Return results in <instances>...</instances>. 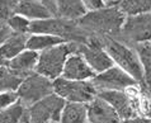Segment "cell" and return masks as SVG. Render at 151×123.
Wrapping results in <instances>:
<instances>
[{
    "label": "cell",
    "mask_w": 151,
    "mask_h": 123,
    "mask_svg": "<svg viewBox=\"0 0 151 123\" xmlns=\"http://www.w3.org/2000/svg\"><path fill=\"white\" fill-rule=\"evenodd\" d=\"M126 15L114 5H107L103 9L85 13L76 20L78 27L81 31L93 32L102 37H111L118 33L122 28Z\"/></svg>",
    "instance_id": "obj_1"
},
{
    "label": "cell",
    "mask_w": 151,
    "mask_h": 123,
    "mask_svg": "<svg viewBox=\"0 0 151 123\" xmlns=\"http://www.w3.org/2000/svg\"><path fill=\"white\" fill-rule=\"evenodd\" d=\"M100 42H102V46L106 50V52L109 55L113 65L122 69L137 83H142L144 73H142L140 58L135 50L112 37H102Z\"/></svg>",
    "instance_id": "obj_2"
},
{
    "label": "cell",
    "mask_w": 151,
    "mask_h": 123,
    "mask_svg": "<svg viewBox=\"0 0 151 123\" xmlns=\"http://www.w3.org/2000/svg\"><path fill=\"white\" fill-rule=\"evenodd\" d=\"M76 50L78 43H75V42H64V43L57 45L55 47L42 51L38 53V61H37L35 73L53 81L55 79L61 76L68 57L71 53L76 52Z\"/></svg>",
    "instance_id": "obj_3"
},
{
    "label": "cell",
    "mask_w": 151,
    "mask_h": 123,
    "mask_svg": "<svg viewBox=\"0 0 151 123\" xmlns=\"http://www.w3.org/2000/svg\"><path fill=\"white\" fill-rule=\"evenodd\" d=\"M81 29L76 20H68L60 17H51L47 19L31 22L29 35H50L60 37L66 42L81 43Z\"/></svg>",
    "instance_id": "obj_4"
},
{
    "label": "cell",
    "mask_w": 151,
    "mask_h": 123,
    "mask_svg": "<svg viewBox=\"0 0 151 123\" xmlns=\"http://www.w3.org/2000/svg\"><path fill=\"white\" fill-rule=\"evenodd\" d=\"M53 93L65 103L88 104L96 96V89L90 81H73L64 78H57L52 81Z\"/></svg>",
    "instance_id": "obj_5"
},
{
    "label": "cell",
    "mask_w": 151,
    "mask_h": 123,
    "mask_svg": "<svg viewBox=\"0 0 151 123\" xmlns=\"http://www.w3.org/2000/svg\"><path fill=\"white\" fill-rule=\"evenodd\" d=\"M15 93L18 95V100L28 108L38 100L52 94V81L37 73H32L23 79Z\"/></svg>",
    "instance_id": "obj_6"
},
{
    "label": "cell",
    "mask_w": 151,
    "mask_h": 123,
    "mask_svg": "<svg viewBox=\"0 0 151 123\" xmlns=\"http://www.w3.org/2000/svg\"><path fill=\"white\" fill-rule=\"evenodd\" d=\"M65 101L55 93L28 107V123H58Z\"/></svg>",
    "instance_id": "obj_7"
},
{
    "label": "cell",
    "mask_w": 151,
    "mask_h": 123,
    "mask_svg": "<svg viewBox=\"0 0 151 123\" xmlns=\"http://www.w3.org/2000/svg\"><path fill=\"white\" fill-rule=\"evenodd\" d=\"M94 88L96 91L103 90H121L124 91L127 89L135 88L138 85V83L135 79H132L127 73H124L118 66L113 65L108 70L103 71L100 74H96L93 80Z\"/></svg>",
    "instance_id": "obj_8"
},
{
    "label": "cell",
    "mask_w": 151,
    "mask_h": 123,
    "mask_svg": "<svg viewBox=\"0 0 151 123\" xmlns=\"http://www.w3.org/2000/svg\"><path fill=\"white\" fill-rule=\"evenodd\" d=\"M76 52L84 57L95 74H100L113 66V61L103 48L100 40H89L83 43H78Z\"/></svg>",
    "instance_id": "obj_9"
},
{
    "label": "cell",
    "mask_w": 151,
    "mask_h": 123,
    "mask_svg": "<svg viewBox=\"0 0 151 123\" xmlns=\"http://www.w3.org/2000/svg\"><path fill=\"white\" fill-rule=\"evenodd\" d=\"M119 32L126 40L136 45L151 42V12L126 17Z\"/></svg>",
    "instance_id": "obj_10"
},
{
    "label": "cell",
    "mask_w": 151,
    "mask_h": 123,
    "mask_svg": "<svg viewBox=\"0 0 151 123\" xmlns=\"http://www.w3.org/2000/svg\"><path fill=\"white\" fill-rule=\"evenodd\" d=\"M96 96L107 101L111 107L117 112L121 119H128V118L136 117L135 104L132 101V98L127 93L121 90H103L98 91Z\"/></svg>",
    "instance_id": "obj_11"
},
{
    "label": "cell",
    "mask_w": 151,
    "mask_h": 123,
    "mask_svg": "<svg viewBox=\"0 0 151 123\" xmlns=\"http://www.w3.org/2000/svg\"><path fill=\"white\" fill-rule=\"evenodd\" d=\"M95 75L96 74L91 70V67L86 63L81 55L74 52L66 60L61 78L73 81H90Z\"/></svg>",
    "instance_id": "obj_12"
},
{
    "label": "cell",
    "mask_w": 151,
    "mask_h": 123,
    "mask_svg": "<svg viewBox=\"0 0 151 123\" xmlns=\"http://www.w3.org/2000/svg\"><path fill=\"white\" fill-rule=\"evenodd\" d=\"M86 118L88 123H121L122 121L114 109L99 96L86 104Z\"/></svg>",
    "instance_id": "obj_13"
},
{
    "label": "cell",
    "mask_w": 151,
    "mask_h": 123,
    "mask_svg": "<svg viewBox=\"0 0 151 123\" xmlns=\"http://www.w3.org/2000/svg\"><path fill=\"white\" fill-rule=\"evenodd\" d=\"M14 14H19L31 22L42 20L53 17V12L41 0H19L15 6Z\"/></svg>",
    "instance_id": "obj_14"
},
{
    "label": "cell",
    "mask_w": 151,
    "mask_h": 123,
    "mask_svg": "<svg viewBox=\"0 0 151 123\" xmlns=\"http://www.w3.org/2000/svg\"><path fill=\"white\" fill-rule=\"evenodd\" d=\"M37 61H38V52L26 48L20 53L17 55L15 57L12 58L10 61H8L5 65L12 71L20 75L22 78H26L29 74L36 71Z\"/></svg>",
    "instance_id": "obj_15"
},
{
    "label": "cell",
    "mask_w": 151,
    "mask_h": 123,
    "mask_svg": "<svg viewBox=\"0 0 151 123\" xmlns=\"http://www.w3.org/2000/svg\"><path fill=\"white\" fill-rule=\"evenodd\" d=\"M28 35H19V33H13L5 42L0 45V62L5 63L15 57L18 53L26 50Z\"/></svg>",
    "instance_id": "obj_16"
},
{
    "label": "cell",
    "mask_w": 151,
    "mask_h": 123,
    "mask_svg": "<svg viewBox=\"0 0 151 123\" xmlns=\"http://www.w3.org/2000/svg\"><path fill=\"white\" fill-rule=\"evenodd\" d=\"M53 4L56 5V13H58L60 18L78 20L85 14L80 0H53Z\"/></svg>",
    "instance_id": "obj_17"
},
{
    "label": "cell",
    "mask_w": 151,
    "mask_h": 123,
    "mask_svg": "<svg viewBox=\"0 0 151 123\" xmlns=\"http://www.w3.org/2000/svg\"><path fill=\"white\" fill-rule=\"evenodd\" d=\"M58 123H88L86 104L65 103Z\"/></svg>",
    "instance_id": "obj_18"
},
{
    "label": "cell",
    "mask_w": 151,
    "mask_h": 123,
    "mask_svg": "<svg viewBox=\"0 0 151 123\" xmlns=\"http://www.w3.org/2000/svg\"><path fill=\"white\" fill-rule=\"evenodd\" d=\"M66 42L60 37L50 36V35H28L26 48L35 51V52H42L45 50H48L51 47H55L57 45H61Z\"/></svg>",
    "instance_id": "obj_19"
},
{
    "label": "cell",
    "mask_w": 151,
    "mask_h": 123,
    "mask_svg": "<svg viewBox=\"0 0 151 123\" xmlns=\"http://www.w3.org/2000/svg\"><path fill=\"white\" fill-rule=\"evenodd\" d=\"M126 17L151 12V0H117L113 4Z\"/></svg>",
    "instance_id": "obj_20"
},
{
    "label": "cell",
    "mask_w": 151,
    "mask_h": 123,
    "mask_svg": "<svg viewBox=\"0 0 151 123\" xmlns=\"http://www.w3.org/2000/svg\"><path fill=\"white\" fill-rule=\"evenodd\" d=\"M0 123H28V108L18 100L0 112Z\"/></svg>",
    "instance_id": "obj_21"
},
{
    "label": "cell",
    "mask_w": 151,
    "mask_h": 123,
    "mask_svg": "<svg viewBox=\"0 0 151 123\" xmlns=\"http://www.w3.org/2000/svg\"><path fill=\"white\" fill-rule=\"evenodd\" d=\"M23 79L6 65H0V93L1 91H17Z\"/></svg>",
    "instance_id": "obj_22"
},
{
    "label": "cell",
    "mask_w": 151,
    "mask_h": 123,
    "mask_svg": "<svg viewBox=\"0 0 151 123\" xmlns=\"http://www.w3.org/2000/svg\"><path fill=\"white\" fill-rule=\"evenodd\" d=\"M136 52L140 58L142 73H144V80L142 83H146L151 89V42H145V43H138Z\"/></svg>",
    "instance_id": "obj_23"
},
{
    "label": "cell",
    "mask_w": 151,
    "mask_h": 123,
    "mask_svg": "<svg viewBox=\"0 0 151 123\" xmlns=\"http://www.w3.org/2000/svg\"><path fill=\"white\" fill-rule=\"evenodd\" d=\"M6 24L9 25L13 33H19V35H29V28H31V20L27 18L19 15L13 14L6 19Z\"/></svg>",
    "instance_id": "obj_24"
},
{
    "label": "cell",
    "mask_w": 151,
    "mask_h": 123,
    "mask_svg": "<svg viewBox=\"0 0 151 123\" xmlns=\"http://www.w3.org/2000/svg\"><path fill=\"white\" fill-rule=\"evenodd\" d=\"M18 101V95L15 91H1L0 93V112L9 108Z\"/></svg>",
    "instance_id": "obj_25"
},
{
    "label": "cell",
    "mask_w": 151,
    "mask_h": 123,
    "mask_svg": "<svg viewBox=\"0 0 151 123\" xmlns=\"http://www.w3.org/2000/svg\"><path fill=\"white\" fill-rule=\"evenodd\" d=\"M81 6L84 8L85 13H90V12H96L103 9L106 5L104 0H80Z\"/></svg>",
    "instance_id": "obj_26"
},
{
    "label": "cell",
    "mask_w": 151,
    "mask_h": 123,
    "mask_svg": "<svg viewBox=\"0 0 151 123\" xmlns=\"http://www.w3.org/2000/svg\"><path fill=\"white\" fill-rule=\"evenodd\" d=\"M121 123H151V119L142 118V117H132V118H128V119L121 121Z\"/></svg>",
    "instance_id": "obj_27"
},
{
    "label": "cell",
    "mask_w": 151,
    "mask_h": 123,
    "mask_svg": "<svg viewBox=\"0 0 151 123\" xmlns=\"http://www.w3.org/2000/svg\"><path fill=\"white\" fill-rule=\"evenodd\" d=\"M117 1V0H104V3H106V5H113Z\"/></svg>",
    "instance_id": "obj_28"
},
{
    "label": "cell",
    "mask_w": 151,
    "mask_h": 123,
    "mask_svg": "<svg viewBox=\"0 0 151 123\" xmlns=\"http://www.w3.org/2000/svg\"><path fill=\"white\" fill-rule=\"evenodd\" d=\"M41 1H42V3H45V4H46V3H48V1H50V0H41ZM46 5H47V4H46Z\"/></svg>",
    "instance_id": "obj_29"
},
{
    "label": "cell",
    "mask_w": 151,
    "mask_h": 123,
    "mask_svg": "<svg viewBox=\"0 0 151 123\" xmlns=\"http://www.w3.org/2000/svg\"><path fill=\"white\" fill-rule=\"evenodd\" d=\"M0 65H4V63H1V62H0Z\"/></svg>",
    "instance_id": "obj_30"
}]
</instances>
